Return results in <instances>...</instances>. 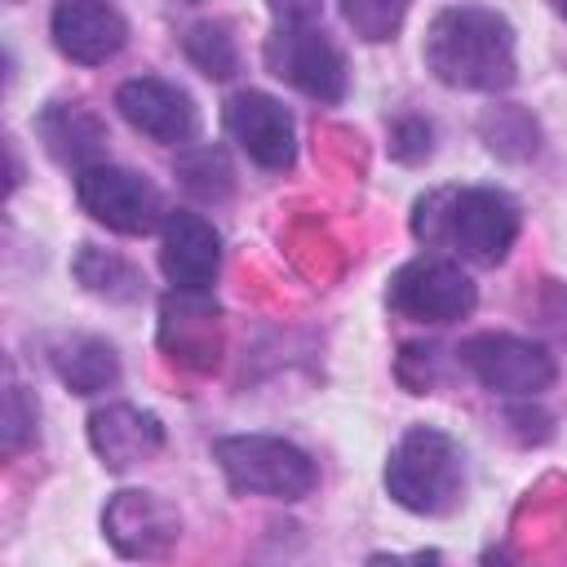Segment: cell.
<instances>
[{"instance_id":"cell-12","label":"cell","mask_w":567,"mask_h":567,"mask_svg":"<svg viewBox=\"0 0 567 567\" xmlns=\"http://www.w3.org/2000/svg\"><path fill=\"white\" fill-rule=\"evenodd\" d=\"M49 31L58 53L80 66L111 62L128 40V22L111 0H53Z\"/></svg>"},{"instance_id":"cell-3","label":"cell","mask_w":567,"mask_h":567,"mask_svg":"<svg viewBox=\"0 0 567 567\" xmlns=\"http://www.w3.org/2000/svg\"><path fill=\"white\" fill-rule=\"evenodd\" d=\"M385 492L394 496V505L412 514H425V518L452 514L465 492L461 443L434 425H412L385 461Z\"/></svg>"},{"instance_id":"cell-1","label":"cell","mask_w":567,"mask_h":567,"mask_svg":"<svg viewBox=\"0 0 567 567\" xmlns=\"http://www.w3.org/2000/svg\"><path fill=\"white\" fill-rule=\"evenodd\" d=\"M421 58L439 84L461 93H501L518 80L514 27L505 13L483 4L439 9L425 27Z\"/></svg>"},{"instance_id":"cell-11","label":"cell","mask_w":567,"mask_h":567,"mask_svg":"<svg viewBox=\"0 0 567 567\" xmlns=\"http://www.w3.org/2000/svg\"><path fill=\"white\" fill-rule=\"evenodd\" d=\"M159 350L190 368V372H213L221 359V310L208 292H186L173 288L159 301Z\"/></svg>"},{"instance_id":"cell-8","label":"cell","mask_w":567,"mask_h":567,"mask_svg":"<svg viewBox=\"0 0 567 567\" xmlns=\"http://www.w3.org/2000/svg\"><path fill=\"white\" fill-rule=\"evenodd\" d=\"M461 363L470 368V377L492 390V394H509V399H536L540 390L554 385V354L536 341H523L514 332H478L470 341H461Z\"/></svg>"},{"instance_id":"cell-18","label":"cell","mask_w":567,"mask_h":567,"mask_svg":"<svg viewBox=\"0 0 567 567\" xmlns=\"http://www.w3.org/2000/svg\"><path fill=\"white\" fill-rule=\"evenodd\" d=\"M71 270H75V279H80L84 292H93L102 301H115V306L142 301V292H146V279H142V270L133 261H124V257H115L106 248H93V244H84L75 252Z\"/></svg>"},{"instance_id":"cell-10","label":"cell","mask_w":567,"mask_h":567,"mask_svg":"<svg viewBox=\"0 0 567 567\" xmlns=\"http://www.w3.org/2000/svg\"><path fill=\"white\" fill-rule=\"evenodd\" d=\"M115 111L128 128H137L151 142L164 146H190L199 133V111L186 89L159 80V75H133L115 89Z\"/></svg>"},{"instance_id":"cell-15","label":"cell","mask_w":567,"mask_h":567,"mask_svg":"<svg viewBox=\"0 0 567 567\" xmlns=\"http://www.w3.org/2000/svg\"><path fill=\"white\" fill-rule=\"evenodd\" d=\"M89 447L106 470H133L164 447V425L155 412H142L133 403H106L89 416Z\"/></svg>"},{"instance_id":"cell-9","label":"cell","mask_w":567,"mask_h":567,"mask_svg":"<svg viewBox=\"0 0 567 567\" xmlns=\"http://www.w3.org/2000/svg\"><path fill=\"white\" fill-rule=\"evenodd\" d=\"M221 120H226V133L239 142V151L252 164H261L270 173L292 168V159H297V128H292V115L284 111L279 97H270L261 89H239V93L226 97Z\"/></svg>"},{"instance_id":"cell-24","label":"cell","mask_w":567,"mask_h":567,"mask_svg":"<svg viewBox=\"0 0 567 567\" xmlns=\"http://www.w3.org/2000/svg\"><path fill=\"white\" fill-rule=\"evenodd\" d=\"M31 434H35V403L27 399L22 385H9V394H4V452L9 456L22 452Z\"/></svg>"},{"instance_id":"cell-14","label":"cell","mask_w":567,"mask_h":567,"mask_svg":"<svg viewBox=\"0 0 567 567\" xmlns=\"http://www.w3.org/2000/svg\"><path fill=\"white\" fill-rule=\"evenodd\" d=\"M159 270L173 288L208 292L221 270V239H217L213 221H204L199 213H186V208L168 213L164 235H159Z\"/></svg>"},{"instance_id":"cell-16","label":"cell","mask_w":567,"mask_h":567,"mask_svg":"<svg viewBox=\"0 0 567 567\" xmlns=\"http://www.w3.org/2000/svg\"><path fill=\"white\" fill-rule=\"evenodd\" d=\"M35 133H40L44 151L75 173L89 164H102V155H106V128L80 102H49L35 120Z\"/></svg>"},{"instance_id":"cell-21","label":"cell","mask_w":567,"mask_h":567,"mask_svg":"<svg viewBox=\"0 0 567 567\" xmlns=\"http://www.w3.org/2000/svg\"><path fill=\"white\" fill-rule=\"evenodd\" d=\"M408 4L412 0H341V18L359 40L381 44V40L399 35V27L408 18Z\"/></svg>"},{"instance_id":"cell-6","label":"cell","mask_w":567,"mask_h":567,"mask_svg":"<svg viewBox=\"0 0 567 567\" xmlns=\"http://www.w3.org/2000/svg\"><path fill=\"white\" fill-rule=\"evenodd\" d=\"M385 301L412 323H456L478 306V288L447 257H412L390 275Z\"/></svg>"},{"instance_id":"cell-19","label":"cell","mask_w":567,"mask_h":567,"mask_svg":"<svg viewBox=\"0 0 567 567\" xmlns=\"http://www.w3.org/2000/svg\"><path fill=\"white\" fill-rule=\"evenodd\" d=\"M478 128H483L487 151H492V155H501V159H509V164L532 159V155H536V146H540V128H536L532 111H523V106H514V102L492 106V111L483 115V124H478Z\"/></svg>"},{"instance_id":"cell-7","label":"cell","mask_w":567,"mask_h":567,"mask_svg":"<svg viewBox=\"0 0 567 567\" xmlns=\"http://www.w3.org/2000/svg\"><path fill=\"white\" fill-rule=\"evenodd\" d=\"M75 199L93 221H102L115 235H151L168 217L159 190L142 173L106 159L75 173Z\"/></svg>"},{"instance_id":"cell-4","label":"cell","mask_w":567,"mask_h":567,"mask_svg":"<svg viewBox=\"0 0 567 567\" xmlns=\"http://www.w3.org/2000/svg\"><path fill=\"white\" fill-rule=\"evenodd\" d=\"M213 461L226 474L230 492L239 496H270V501H301L315 492L319 470L315 461L279 439V434H230L213 443Z\"/></svg>"},{"instance_id":"cell-5","label":"cell","mask_w":567,"mask_h":567,"mask_svg":"<svg viewBox=\"0 0 567 567\" xmlns=\"http://www.w3.org/2000/svg\"><path fill=\"white\" fill-rule=\"evenodd\" d=\"M266 66L315 102L346 97V58L315 22H275V31L266 35Z\"/></svg>"},{"instance_id":"cell-13","label":"cell","mask_w":567,"mask_h":567,"mask_svg":"<svg viewBox=\"0 0 567 567\" xmlns=\"http://www.w3.org/2000/svg\"><path fill=\"white\" fill-rule=\"evenodd\" d=\"M102 527L124 558H159L177 540L182 518L155 492H115L111 505L102 509Z\"/></svg>"},{"instance_id":"cell-2","label":"cell","mask_w":567,"mask_h":567,"mask_svg":"<svg viewBox=\"0 0 567 567\" xmlns=\"http://www.w3.org/2000/svg\"><path fill=\"white\" fill-rule=\"evenodd\" d=\"M518 204L496 186H447L416 199L412 230L425 244H447L474 266H501L518 239Z\"/></svg>"},{"instance_id":"cell-23","label":"cell","mask_w":567,"mask_h":567,"mask_svg":"<svg viewBox=\"0 0 567 567\" xmlns=\"http://www.w3.org/2000/svg\"><path fill=\"white\" fill-rule=\"evenodd\" d=\"M430 137H434V128L421 115H403L390 124V155L399 164H421L430 155Z\"/></svg>"},{"instance_id":"cell-20","label":"cell","mask_w":567,"mask_h":567,"mask_svg":"<svg viewBox=\"0 0 567 567\" xmlns=\"http://www.w3.org/2000/svg\"><path fill=\"white\" fill-rule=\"evenodd\" d=\"M182 53L208 80H230L235 66H239V49H235V35L226 31V22H195V27H186Z\"/></svg>"},{"instance_id":"cell-25","label":"cell","mask_w":567,"mask_h":567,"mask_svg":"<svg viewBox=\"0 0 567 567\" xmlns=\"http://www.w3.org/2000/svg\"><path fill=\"white\" fill-rule=\"evenodd\" d=\"M266 9L279 18V22H310L319 0H266Z\"/></svg>"},{"instance_id":"cell-17","label":"cell","mask_w":567,"mask_h":567,"mask_svg":"<svg viewBox=\"0 0 567 567\" xmlns=\"http://www.w3.org/2000/svg\"><path fill=\"white\" fill-rule=\"evenodd\" d=\"M49 363L71 394H102L120 381V354L102 337H66L53 346Z\"/></svg>"},{"instance_id":"cell-26","label":"cell","mask_w":567,"mask_h":567,"mask_svg":"<svg viewBox=\"0 0 567 567\" xmlns=\"http://www.w3.org/2000/svg\"><path fill=\"white\" fill-rule=\"evenodd\" d=\"M554 13H558V18L567 22V0H554Z\"/></svg>"},{"instance_id":"cell-22","label":"cell","mask_w":567,"mask_h":567,"mask_svg":"<svg viewBox=\"0 0 567 567\" xmlns=\"http://www.w3.org/2000/svg\"><path fill=\"white\" fill-rule=\"evenodd\" d=\"M182 186L195 199H226L230 186H235V173H230V164L217 146H199L182 159Z\"/></svg>"},{"instance_id":"cell-27","label":"cell","mask_w":567,"mask_h":567,"mask_svg":"<svg viewBox=\"0 0 567 567\" xmlns=\"http://www.w3.org/2000/svg\"><path fill=\"white\" fill-rule=\"evenodd\" d=\"M186 4H195V0H186Z\"/></svg>"}]
</instances>
